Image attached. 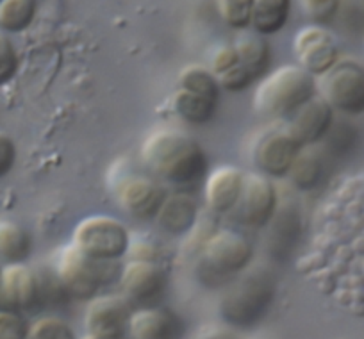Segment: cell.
I'll list each match as a JSON object with an SVG mask.
<instances>
[{"mask_svg": "<svg viewBox=\"0 0 364 339\" xmlns=\"http://www.w3.org/2000/svg\"><path fill=\"white\" fill-rule=\"evenodd\" d=\"M254 247L250 240L232 229L216 230L204 241L200 252V279L204 282L232 281L250 267Z\"/></svg>", "mask_w": 364, "mask_h": 339, "instance_id": "5b68a950", "label": "cell"}, {"mask_svg": "<svg viewBox=\"0 0 364 339\" xmlns=\"http://www.w3.org/2000/svg\"><path fill=\"white\" fill-rule=\"evenodd\" d=\"M316 92L328 106L339 113H364V65L341 58L323 75L316 77Z\"/></svg>", "mask_w": 364, "mask_h": 339, "instance_id": "8992f818", "label": "cell"}, {"mask_svg": "<svg viewBox=\"0 0 364 339\" xmlns=\"http://www.w3.org/2000/svg\"><path fill=\"white\" fill-rule=\"evenodd\" d=\"M141 161L159 183L178 190L200 183L209 168L200 143L177 129L152 132L141 145Z\"/></svg>", "mask_w": 364, "mask_h": 339, "instance_id": "6da1fadb", "label": "cell"}, {"mask_svg": "<svg viewBox=\"0 0 364 339\" xmlns=\"http://www.w3.org/2000/svg\"><path fill=\"white\" fill-rule=\"evenodd\" d=\"M131 302L117 295L95 296L90 300V306L84 316L86 334L114 335L124 338L129 334V320H131Z\"/></svg>", "mask_w": 364, "mask_h": 339, "instance_id": "5bb4252c", "label": "cell"}, {"mask_svg": "<svg viewBox=\"0 0 364 339\" xmlns=\"http://www.w3.org/2000/svg\"><path fill=\"white\" fill-rule=\"evenodd\" d=\"M198 218V204L193 195L190 193H173L166 195L159 212L156 216V222L164 232L182 236L190 232L197 225Z\"/></svg>", "mask_w": 364, "mask_h": 339, "instance_id": "ac0fdd59", "label": "cell"}, {"mask_svg": "<svg viewBox=\"0 0 364 339\" xmlns=\"http://www.w3.org/2000/svg\"><path fill=\"white\" fill-rule=\"evenodd\" d=\"M316 95V79L311 73L299 65H284L259 80L252 106L264 117H291Z\"/></svg>", "mask_w": 364, "mask_h": 339, "instance_id": "3957f363", "label": "cell"}, {"mask_svg": "<svg viewBox=\"0 0 364 339\" xmlns=\"http://www.w3.org/2000/svg\"><path fill=\"white\" fill-rule=\"evenodd\" d=\"M307 18L314 26H328L339 15L341 0H300Z\"/></svg>", "mask_w": 364, "mask_h": 339, "instance_id": "f546056e", "label": "cell"}, {"mask_svg": "<svg viewBox=\"0 0 364 339\" xmlns=\"http://www.w3.org/2000/svg\"><path fill=\"white\" fill-rule=\"evenodd\" d=\"M33 240L22 225L15 222H0V257L8 264L23 263L31 256Z\"/></svg>", "mask_w": 364, "mask_h": 339, "instance_id": "7402d4cb", "label": "cell"}, {"mask_svg": "<svg viewBox=\"0 0 364 339\" xmlns=\"http://www.w3.org/2000/svg\"><path fill=\"white\" fill-rule=\"evenodd\" d=\"M216 106H218L216 100L198 95L190 90L177 88L171 97V107H173L175 114L191 125L209 124L215 118Z\"/></svg>", "mask_w": 364, "mask_h": 339, "instance_id": "ffe728a7", "label": "cell"}, {"mask_svg": "<svg viewBox=\"0 0 364 339\" xmlns=\"http://www.w3.org/2000/svg\"><path fill=\"white\" fill-rule=\"evenodd\" d=\"M29 325L22 314L0 311V339H27Z\"/></svg>", "mask_w": 364, "mask_h": 339, "instance_id": "4dcf8cb0", "label": "cell"}, {"mask_svg": "<svg viewBox=\"0 0 364 339\" xmlns=\"http://www.w3.org/2000/svg\"><path fill=\"white\" fill-rule=\"evenodd\" d=\"M218 11L227 26L243 31L250 27L254 0H218Z\"/></svg>", "mask_w": 364, "mask_h": 339, "instance_id": "4316f807", "label": "cell"}, {"mask_svg": "<svg viewBox=\"0 0 364 339\" xmlns=\"http://www.w3.org/2000/svg\"><path fill=\"white\" fill-rule=\"evenodd\" d=\"M177 88L190 90L198 95L216 100V102H218L220 92H222L216 77L213 75L211 70L204 68V66H188V68L182 70L181 75H178Z\"/></svg>", "mask_w": 364, "mask_h": 339, "instance_id": "d4e9b609", "label": "cell"}, {"mask_svg": "<svg viewBox=\"0 0 364 339\" xmlns=\"http://www.w3.org/2000/svg\"><path fill=\"white\" fill-rule=\"evenodd\" d=\"M27 339H77L70 325L58 316H43L29 325Z\"/></svg>", "mask_w": 364, "mask_h": 339, "instance_id": "83f0119b", "label": "cell"}, {"mask_svg": "<svg viewBox=\"0 0 364 339\" xmlns=\"http://www.w3.org/2000/svg\"><path fill=\"white\" fill-rule=\"evenodd\" d=\"M82 339H124V338H114V335H99V334H86Z\"/></svg>", "mask_w": 364, "mask_h": 339, "instance_id": "836d02e7", "label": "cell"}, {"mask_svg": "<svg viewBox=\"0 0 364 339\" xmlns=\"http://www.w3.org/2000/svg\"><path fill=\"white\" fill-rule=\"evenodd\" d=\"M117 261H99L86 256L75 244L63 248L59 256L55 277L66 296L75 300H93L100 288L120 279Z\"/></svg>", "mask_w": 364, "mask_h": 339, "instance_id": "277c9868", "label": "cell"}, {"mask_svg": "<svg viewBox=\"0 0 364 339\" xmlns=\"http://www.w3.org/2000/svg\"><path fill=\"white\" fill-rule=\"evenodd\" d=\"M181 321L173 313L159 307H139L129 320V335L132 339H177Z\"/></svg>", "mask_w": 364, "mask_h": 339, "instance_id": "e0dca14e", "label": "cell"}, {"mask_svg": "<svg viewBox=\"0 0 364 339\" xmlns=\"http://www.w3.org/2000/svg\"><path fill=\"white\" fill-rule=\"evenodd\" d=\"M20 68L18 50L6 33H0V86L11 82Z\"/></svg>", "mask_w": 364, "mask_h": 339, "instance_id": "f1b7e54d", "label": "cell"}, {"mask_svg": "<svg viewBox=\"0 0 364 339\" xmlns=\"http://www.w3.org/2000/svg\"><path fill=\"white\" fill-rule=\"evenodd\" d=\"M16 163V145L6 132H0V179L8 176Z\"/></svg>", "mask_w": 364, "mask_h": 339, "instance_id": "d6a6232c", "label": "cell"}, {"mask_svg": "<svg viewBox=\"0 0 364 339\" xmlns=\"http://www.w3.org/2000/svg\"><path fill=\"white\" fill-rule=\"evenodd\" d=\"M0 279H2V267H0Z\"/></svg>", "mask_w": 364, "mask_h": 339, "instance_id": "e575fe53", "label": "cell"}, {"mask_svg": "<svg viewBox=\"0 0 364 339\" xmlns=\"http://www.w3.org/2000/svg\"><path fill=\"white\" fill-rule=\"evenodd\" d=\"M275 298V279L264 267L250 268L225 286L220 316L236 328H252L268 314Z\"/></svg>", "mask_w": 364, "mask_h": 339, "instance_id": "7a4b0ae2", "label": "cell"}, {"mask_svg": "<svg viewBox=\"0 0 364 339\" xmlns=\"http://www.w3.org/2000/svg\"><path fill=\"white\" fill-rule=\"evenodd\" d=\"M166 190L157 179L131 176L118 188V202L129 216L136 220H156Z\"/></svg>", "mask_w": 364, "mask_h": 339, "instance_id": "4fadbf2b", "label": "cell"}, {"mask_svg": "<svg viewBox=\"0 0 364 339\" xmlns=\"http://www.w3.org/2000/svg\"><path fill=\"white\" fill-rule=\"evenodd\" d=\"M234 48L237 50L240 61L250 70L255 79L261 80L268 72L269 63H272V48H269L268 41L262 40L261 36L247 34L236 41Z\"/></svg>", "mask_w": 364, "mask_h": 339, "instance_id": "603a6c76", "label": "cell"}, {"mask_svg": "<svg viewBox=\"0 0 364 339\" xmlns=\"http://www.w3.org/2000/svg\"><path fill=\"white\" fill-rule=\"evenodd\" d=\"M291 0H254L250 27L259 36H272L288 23Z\"/></svg>", "mask_w": 364, "mask_h": 339, "instance_id": "44dd1931", "label": "cell"}, {"mask_svg": "<svg viewBox=\"0 0 364 339\" xmlns=\"http://www.w3.org/2000/svg\"><path fill=\"white\" fill-rule=\"evenodd\" d=\"M325 176V156L321 154L320 146L309 145L302 146L296 156L291 170L286 177H289L293 184L300 190H313L323 181Z\"/></svg>", "mask_w": 364, "mask_h": 339, "instance_id": "d6986e66", "label": "cell"}, {"mask_svg": "<svg viewBox=\"0 0 364 339\" xmlns=\"http://www.w3.org/2000/svg\"><path fill=\"white\" fill-rule=\"evenodd\" d=\"M73 244L93 259L118 261L129 252L131 236L127 227L114 216L93 215L77 223Z\"/></svg>", "mask_w": 364, "mask_h": 339, "instance_id": "52a82bcc", "label": "cell"}, {"mask_svg": "<svg viewBox=\"0 0 364 339\" xmlns=\"http://www.w3.org/2000/svg\"><path fill=\"white\" fill-rule=\"evenodd\" d=\"M302 145L288 129L262 131L252 143V161L266 177H286L295 163Z\"/></svg>", "mask_w": 364, "mask_h": 339, "instance_id": "30bf717a", "label": "cell"}, {"mask_svg": "<svg viewBox=\"0 0 364 339\" xmlns=\"http://www.w3.org/2000/svg\"><path fill=\"white\" fill-rule=\"evenodd\" d=\"M47 302L45 281L23 263L6 264L0 279V311L33 313Z\"/></svg>", "mask_w": 364, "mask_h": 339, "instance_id": "ba28073f", "label": "cell"}, {"mask_svg": "<svg viewBox=\"0 0 364 339\" xmlns=\"http://www.w3.org/2000/svg\"><path fill=\"white\" fill-rule=\"evenodd\" d=\"M279 208V195L272 181L262 173H245L243 190L234 220L248 229H264L269 225Z\"/></svg>", "mask_w": 364, "mask_h": 339, "instance_id": "9c48e42d", "label": "cell"}, {"mask_svg": "<svg viewBox=\"0 0 364 339\" xmlns=\"http://www.w3.org/2000/svg\"><path fill=\"white\" fill-rule=\"evenodd\" d=\"M332 125L334 109L320 95H316L289 117V125L286 129L300 145L309 146L318 145L321 139L327 138Z\"/></svg>", "mask_w": 364, "mask_h": 339, "instance_id": "9a60e30c", "label": "cell"}, {"mask_svg": "<svg viewBox=\"0 0 364 339\" xmlns=\"http://www.w3.org/2000/svg\"><path fill=\"white\" fill-rule=\"evenodd\" d=\"M293 50L300 68L316 79L341 59L334 34L323 26H307L295 34Z\"/></svg>", "mask_w": 364, "mask_h": 339, "instance_id": "8fae6325", "label": "cell"}, {"mask_svg": "<svg viewBox=\"0 0 364 339\" xmlns=\"http://www.w3.org/2000/svg\"><path fill=\"white\" fill-rule=\"evenodd\" d=\"M36 16V0H2L0 29L4 33H22L29 29Z\"/></svg>", "mask_w": 364, "mask_h": 339, "instance_id": "cb8c5ba5", "label": "cell"}, {"mask_svg": "<svg viewBox=\"0 0 364 339\" xmlns=\"http://www.w3.org/2000/svg\"><path fill=\"white\" fill-rule=\"evenodd\" d=\"M245 172L232 164L215 168L204 184V197L205 205L209 211L216 215H229L236 209L237 200H240L241 190H243Z\"/></svg>", "mask_w": 364, "mask_h": 339, "instance_id": "2e32d148", "label": "cell"}, {"mask_svg": "<svg viewBox=\"0 0 364 339\" xmlns=\"http://www.w3.org/2000/svg\"><path fill=\"white\" fill-rule=\"evenodd\" d=\"M120 284L129 302L154 307L168 289V274L156 261H129L120 271Z\"/></svg>", "mask_w": 364, "mask_h": 339, "instance_id": "7c38bea8", "label": "cell"}, {"mask_svg": "<svg viewBox=\"0 0 364 339\" xmlns=\"http://www.w3.org/2000/svg\"><path fill=\"white\" fill-rule=\"evenodd\" d=\"M0 2H2V0H0Z\"/></svg>", "mask_w": 364, "mask_h": 339, "instance_id": "d590c367", "label": "cell"}, {"mask_svg": "<svg viewBox=\"0 0 364 339\" xmlns=\"http://www.w3.org/2000/svg\"><path fill=\"white\" fill-rule=\"evenodd\" d=\"M339 15L348 27L364 31V0H341Z\"/></svg>", "mask_w": 364, "mask_h": 339, "instance_id": "1f68e13d", "label": "cell"}, {"mask_svg": "<svg viewBox=\"0 0 364 339\" xmlns=\"http://www.w3.org/2000/svg\"><path fill=\"white\" fill-rule=\"evenodd\" d=\"M269 225L273 227V250L275 254L282 256V248L286 244V237L295 240V230L299 225V218L293 208H277V212L272 218Z\"/></svg>", "mask_w": 364, "mask_h": 339, "instance_id": "484cf974", "label": "cell"}]
</instances>
